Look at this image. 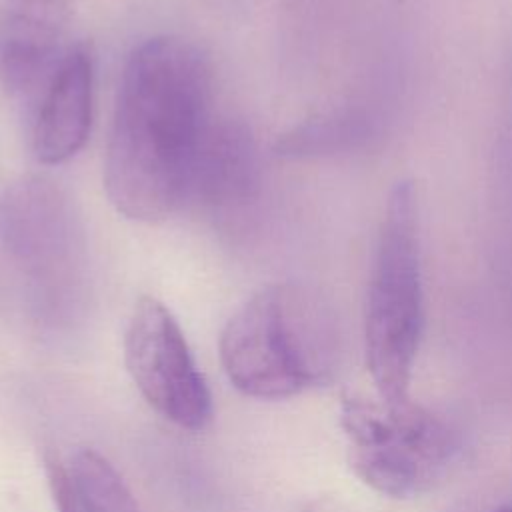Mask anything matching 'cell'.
Segmentation results:
<instances>
[{"mask_svg": "<svg viewBox=\"0 0 512 512\" xmlns=\"http://www.w3.org/2000/svg\"><path fill=\"white\" fill-rule=\"evenodd\" d=\"M212 76L196 44L142 42L128 58L104 158V188L130 220L162 222L194 192L212 134Z\"/></svg>", "mask_w": 512, "mask_h": 512, "instance_id": "6da1fadb", "label": "cell"}, {"mask_svg": "<svg viewBox=\"0 0 512 512\" xmlns=\"http://www.w3.org/2000/svg\"><path fill=\"white\" fill-rule=\"evenodd\" d=\"M220 362L234 388L260 400L326 384L338 362L332 316L300 286H266L226 322Z\"/></svg>", "mask_w": 512, "mask_h": 512, "instance_id": "7a4b0ae2", "label": "cell"}, {"mask_svg": "<svg viewBox=\"0 0 512 512\" xmlns=\"http://www.w3.org/2000/svg\"><path fill=\"white\" fill-rule=\"evenodd\" d=\"M424 326L418 192L398 180L386 198L364 314L366 364L378 396L410 398V378Z\"/></svg>", "mask_w": 512, "mask_h": 512, "instance_id": "3957f363", "label": "cell"}, {"mask_svg": "<svg viewBox=\"0 0 512 512\" xmlns=\"http://www.w3.org/2000/svg\"><path fill=\"white\" fill-rule=\"evenodd\" d=\"M340 422L356 476L384 496L412 498L426 492L450 460V432L410 398L388 402L346 394Z\"/></svg>", "mask_w": 512, "mask_h": 512, "instance_id": "277c9868", "label": "cell"}, {"mask_svg": "<svg viewBox=\"0 0 512 512\" xmlns=\"http://www.w3.org/2000/svg\"><path fill=\"white\" fill-rule=\"evenodd\" d=\"M126 370L144 400L172 424L198 432L212 398L172 312L152 296L136 302L124 334Z\"/></svg>", "mask_w": 512, "mask_h": 512, "instance_id": "5b68a950", "label": "cell"}, {"mask_svg": "<svg viewBox=\"0 0 512 512\" xmlns=\"http://www.w3.org/2000/svg\"><path fill=\"white\" fill-rule=\"evenodd\" d=\"M64 0H4L0 78L16 98H40L64 60Z\"/></svg>", "mask_w": 512, "mask_h": 512, "instance_id": "8992f818", "label": "cell"}, {"mask_svg": "<svg viewBox=\"0 0 512 512\" xmlns=\"http://www.w3.org/2000/svg\"><path fill=\"white\" fill-rule=\"evenodd\" d=\"M92 92V56L86 46H72L38 100L32 148L42 164H62L82 150L92 124Z\"/></svg>", "mask_w": 512, "mask_h": 512, "instance_id": "52a82bcc", "label": "cell"}, {"mask_svg": "<svg viewBox=\"0 0 512 512\" xmlns=\"http://www.w3.org/2000/svg\"><path fill=\"white\" fill-rule=\"evenodd\" d=\"M252 182V150L244 136L230 128H212L206 142L194 192L204 188L212 198L246 194Z\"/></svg>", "mask_w": 512, "mask_h": 512, "instance_id": "ba28073f", "label": "cell"}, {"mask_svg": "<svg viewBox=\"0 0 512 512\" xmlns=\"http://www.w3.org/2000/svg\"><path fill=\"white\" fill-rule=\"evenodd\" d=\"M72 472L96 512H142L114 466L98 452L80 450L74 456Z\"/></svg>", "mask_w": 512, "mask_h": 512, "instance_id": "9c48e42d", "label": "cell"}, {"mask_svg": "<svg viewBox=\"0 0 512 512\" xmlns=\"http://www.w3.org/2000/svg\"><path fill=\"white\" fill-rule=\"evenodd\" d=\"M44 468L58 512H96L72 468H68L58 454L46 452Z\"/></svg>", "mask_w": 512, "mask_h": 512, "instance_id": "30bf717a", "label": "cell"}, {"mask_svg": "<svg viewBox=\"0 0 512 512\" xmlns=\"http://www.w3.org/2000/svg\"><path fill=\"white\" fill-rule=\"evenodd\" d=\"M496 512H512V506H502V508H498Z\"/></svg>", "mask_w": 512, "mask_h": 512, "instance_id": "8fae6325", "label": "cell"}]
</instances>
